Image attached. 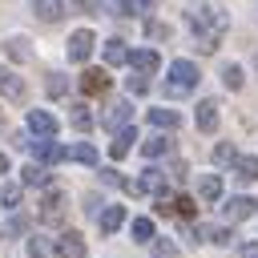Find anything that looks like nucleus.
I'll return each instance as SVG.
<instances>
[{
	"label": "nucleus",
	"instance_id": "23",
	"mask_svg": "<svg viewBox=\"0 0 258 258\" xmlns=\"http://www.w3.org/2000/svg\"><path fill=\"white\" fill-rule=\"evenodd\" d=\"M234 173L242 177V181H258V157L250 153V157H238L234 161Z\"/></svg>",
	"mask_w": 258,
	"mask_h": 258
},
{
	"label": "nucleus",
	"instance_id": "4",
	"mask_svg": "<svg viewBox=\"0 0 258 258\" xmlns=\"http://www.w3.org/2000/svg\"><path fill=\"white\" fill-rule=\"evenodd\" d=\"M129 189H133V194H157V198H161V194H169V189H165V169H153V165H149V169H145Z\"/></svg>",
	"mask_w": 258,
	"mask_h": 258
},
{
	"label": "nucleus",
	"instance_id": "22",
	"mask_svg": "<svg viewBox=\"0 0 258 258\" xmlns=\"http://www.w3.org/2000/svg\"><path fill=\"white\" fill-rule=\"evenodd\" d=\"M69 125H73L77 133H89V129H93V113H89L85 105H73V109H69Z\"/></svg>",
	"mask_w": 258,
	"mask_h": 258
},
{
	"label": "nucleus",
	"instance_id": "12",
	"mask_svg": "<svg viewBox=\"0 0 258 258\" xmlns=\"http://www.w3.org/2000/svg\"><path fill=\"white\" fill-rule=\"evenodd\" d=\"M129 101H117V105H109V113H105V125L113 129V133H121V129H129Z\"/></svg>",
	"mask_w": 258,
	"mask_h": 258
},
{
	"label": "nucleus",
	"instance_id": "27",
	"mask_svg": "<svg viewBox=\"0 0 258 258\" xmlns=\"http://www.w3.org/2000/svg\"><path fill=\"white\" fill-rule=\"evenodd\" d=\"M153 222L149 218H133V242H153Z\"/></svg>",
	"mask_w": 258,
	"mask_h": 258
},
{
	"label": "nucleus",
	"instance_id": "10",
	"mask_svg": "<svg viewBox=\"0 0 258 258\" xmlns=\"http://www.w3.org/2000/svg\"><path fill=\"white\" fill-rule=\"evenodd\" d=\"M28 149H32V153H36V161H44V165H56V161L64 157V145H56L52 137H48V141H40V137H36V141H28Z\"/></svg>",
	"mask_w": 258,
	"mask_h": 258
},
{
	"label": "nucleus",
	"instance_id": "20",
	"mask_svg": "<svg viewBox=\"0 0 258 258\" xmlns=\"http://www.w3.org/2000/svg\"><path fill=\"white\" fill-rule=\"evenodd\" d=\"M149 121H153L157 129H177V125H181V113H177V109H149Z\"/></svg>",
	"mask_w": 258,
	"mask_h": 258
},
{
	"label": "nucleus",
	"instance_id": "39",
	"mask_svg": "<svg viewBox=\"0 0 258 258\" xmlns=\"http://www.w3.org/2000/svg\"><path fill=\"white\" fill-rule=\"evenodd\" d=\"M0 173H8V153H0Z\"/></svg>",
	"mask_w": 258,
	"mask_h": 258
},
{
	"label": "nucleus",
	"instance_id": "15",
	"mask_svg": "<svg viewBox=\"0 0 258 258\" xmlns=\"http://www.w3.org/2000/svg\"><path fill=\"white\" fill-rule=\"evenodd\" d=\"M198 194H202V202H218L222 198V177L218 173H202L198 177Z\"/></svg>",
	"mask_w": 258,
	"mask_h": 258
},
{
	"label": "nucleus",
	"instance_id": "28",
	"mask_svg": "<svg viewBox=\"0 0 258 258\" xmlns=\"http://www.w3.org/2000/svg\"><path fill=\"white\" fill-rule=\"evenodd\" d=\"M153 258H181V250L173 246V238H153Z\"/></svg>",
	"mask_w": 258,
	"mask_h": 258
},
{
	"label": "nucleus",
	"instance_id": "5",
	"mask_svg": "<svg viewBox=\"0 0 258 258\" xmlns=\"http://www.w3.org/2000/svg\"><path fill=\"white\" fill-rule=\"evenodd\" d=\"M52 254L56 258H85V238L77 230H64L56 242H52Z\"/></svg>",
	"mask_w": 258,
	"mask_h": 258
},
{
	"label": "nucleus",
	"instance_id": "26",
	"mask_svg": "<svg viewBox=\"0 0 258 258\" xmlns=\"http://www.w3.org/2000/svg\"><path fill=\"white\" fill-rule=\"evenodd\" d=\"M20 173H24V177H20L24 185H48V173H44V165H36V161H32V165H24Z\"/></svg>",
	"mask_w": 258,
	"mask_h": 258
},
{
	"label": "nucleus",
	"instance_id": "7",
	"mask_svg": "<svg viewBox=\"0 0 258 258\" xmlns=\"http://www.w3.org/2000/svg\"><path fill=\"white\" fill-rule=\"evenodd\" d=\"M254 214H258V198H250V194H238V198L226 202V218H230V222H246V218H254Z\"/></svg>",
	"mask_w": 258,
	"mask_h": 258
},
{
	"label": "nucleus",
	"instance_id": "3",
	"mask_svg": "<svg viewBox=\"0 0 258 258\" xmlns=\"http://www.w3.org/2000/svg\"><path fill=\"white\" fill-rule=\"evenodd\" d=\"M93 44H97V36H93L89 28H77V32L69 36V60H73V64H85L89 52H93Z\"/></svg>",
	"mask_w": 258,
	"mask_h": 258
},
{
	"label": "nucleus",
	"instance_id": "32",
	"mask_svg": "<svg viewBox=\"0 0 258 258\" xmlns=\"http://www.w3.org/2000/svg\"><path fill=\"white\" fill-rule=\"evenodd\" d=\"M44 89H48V97H64V89H69V81H64L60 73H48V81H44Z\"/></svg>",
	"mask_w": 258,
	"mask_h": 258
},
{
	"label": "nucleus",
	"instance_id": "21",
	"mask_svg": "<svg viewBox=\"0 0 258 258\" xmlns=\"http://www.w3.org/2000/svg\"><path fill=\"white\" fill-rule=\"evenodd\" d=\"M64 157H73V161H81V165H97V149H93L89 141L69 145V149H64Z\"/></svg>",
	"mask_w": 258,
	"mask_h": 258
},
{
	"label": "nucleus",
	"instance_id": "24",
	"mask_svg": "<svg viewBox=\"0 0 258 258\" xmlns=\"http://www.w3.org/2000/svg\"><path fill=\"white\" fill-rule=\"evenodd\" d=\"M169 149H173L169 137H149V141H141V153H145V157H161V153H169Z\"/></svg>",
	"mask_w": 258,
	"mask_h": 258
},
{
	"label": "nucleus",
	"instance_id": "31",
	"mask_svg": "<svg viewBox=\"0 0 258 258\" xmlns=\"http://www.w3.org/2000/svg\"><path fill=\"white\" fill-rule=\"evenodd\" d=\"M28 254H32V258H48V254H52V242H48V238H40V234H36V238H28Z\"/></svg>",
	"mask_w": 258,
	"mask_h": 258
},
{
	"label": "nucleus",
	"instance_id": "16",
	"mask_svg": "<svg viewBox=\"0 0 258 258\" xmlns=\"http://www.w3.org/2000/svg\"><path fill=\"white\" fill-rule=\"evenodd\" d=\"M97 222H101V234H113V230H121V222H125V206H105Z\"/></svg>",
	"mask_w": 258,
	"mask_h": 258
},
{
	"label": "nucleus",
	"instance_id": "1",
	"mask_svg": "<svg viewBox=\"0 0 258 258\" xmlns=\"http://www.w3.org/2000/svg\"><path fill=\"white\" fill-rule=\"evenodd\" d=\"M189 28H194V36H198V48H202V52H214L218 40H222L226 28H230V16H226L222 8H194V12H189Z\"/></svg>",
	"mask_w": 258,
	"mask_h": 258
},
{
	"label": "nucleus",
	"instance_id": "19",
	"mask_svg": "<svg viewBox=\"0 0 258 258\" xmlns=\"http://www.w3.org/2000/svg\"><path fill=\"white\" fill-rule=\"evenodd\" d=\"M125 60H129V48H125V40H121V36L105 40V64H125Z\"/></svg>",
	"mask_w": 258,
	"mask_h": 258
},
{
	"label": "nucleus",
	"instance_id": "38",
	"mask_svg": "<svg viewBox=\"0 0 258 258\" xmlns=\"http://www.w3.org/2000/svg\"><path fill=\"white\" fill-rule=\"evenodd\" d=\"M242 258H258V242H250V246H242Z\"/></svg>",
	"mask_w": 258,
	"mask_h": 258
},
{
	"label": "nucleus",
	"instance_id": "36",
	"mask_svg": "<svg viewBox=\"0 0 258 258\" xmlns=\"http://www.w3.org/2000/svg\"><path fill=\"white\" fill-rule=\"evenodd\" d=\"M125 89H129V93H145V89H149V81H145V77H137V73H133V77H129V81H125Z\"/></svg>",
	"mask_w": 258,
	"mask_h": 258
},
{
	"label": "nucleus",
	"instance_id": "37",
	"mask_svg": "<svg viewBox=\"0 0 258 258\" xmlns=\"http://www.w3.org/2000/svg\"><path fill=\"white\" fill-rule=\"evenodd\" d=\"M81 12H101V0H73Z\"/></svg>",
	"mask_w": 258,
	"mask_h": 258
},
{
	"label": "nucleus",
	"instance_id": "14",
	"mask_svg": "<svg viewBox=\"0 0 258 258\" xmlns=\"http://www.w3.org/2000/svg\"><path fill=\"white\" fill-rule=\"evenodd\" d=\"M133 141H137V129L129 125V129H121L117 137H113V145H109V153H113V161H121L129 149H133Z\"/></svg>",
	"mask_w": 258,
	"mask_h": 258
},
{
	"label": "nucleus",
	"instance_id": "18",
	"mask_svg": "<svg viewBox=\"0 0 258 258\" xmlns=\"http://www.w3.org/2000/svg\"><path fill=\"white\" fill-rule=\"evenodd\" d=\"M32 12H36L40 20H48V24H52V20H60V16H64V4H60V0H32Z\"/></svg>",
	"mask_w": 258,
	"mask_h": 258
},
{
	"label": "nucleus",
	"instance_id": "2",
	"mask_svg": "<svg viewBox=\"0 0 258 258\" xmlns=\"http://www.w3.org/2000/svg\"><path fill=\"white\" fill-rule=\"evenodd\" d=\"M198 81H202V73H198V64H194V60H173V64H169L165 93H169V97H185V93H194V89H198Z\"/></svg>",
	"mask_w": 258,
	"mask_h": 258
},
{
	"label": "nucleus",
	"instance_id": "29",
	"mask_svg": "<svg viewBox=\"0 0 258 258\" xmlns=\"http://www.w3.org/2000/svg\"><path fill=\"white\" fill-rule=\"evenodd\" d=\"M8 56H12V60H28V56H32L28 40H24V36H12V40H8Z\"/></svg>",
	"mask_w": 258,
	"mask_h": 258
},
{
	"label": "nucleus",
	"instance_id": "17",
	"mask_svg": "<svg viewBox=\"0 0 258 258\" xmlns=\"http://www.w3.org/2000/svg\"><path fill=\"white\" fill-rule=\"evenodd\" d=\"M0 93L12 97V101H20V97H24V81H20L12 69H0Z\"/></svg>",
	"mask_w": 258,
	"mask_h": 258
},
{
	"label": "nucleus",
	"instance_id": "6",
	"mask_svg": "<svg viewBox=\"0 0 258 258\" xmlns=\"http://www.w3.org/2000/svg\"><path fill=\"white\" fill-rule=\"evenodd\" d=\"M28 129H32L40 141H48V137H56V117H52L48 109H28Z\"/></svg>",
	"mask_w": 258,
	"mask_h": 258
},
{
	"label": "nucleus",
	"instance_id": "30",
	"mask_svg": "<svg viewBox=\"0 0 258 258\" xmlns=\"http://www.w3.org/2000/svg\"><path fill=\"white\" fill-rule=\"evenodd\" d=\"M214 161H218V165H234V161H238L234 145H230V141H218V145H214Z\"/></svg>",
	"mask_w": 258,
	"mask_h": 258
},
{
	"label": "nucleus",
	"instance_id": "8",
	"mask_svg": "<svg viewBox=\"0 0 258 258\" xmlns=\"http://www.w3.org/2000/svg\"><path fill=\"white\" fill-rule=\"evenodd\" d=\"M129 64L137 69V77H149V73L161 69V56H157L153 48H133V52H129Z\"/></svg>",
	"mask_w": 258,
	"mask_h": 258
},
{
	"label": "nucleus",
	"instance_id": "33",
	"mask_svg": "<svg viewBox=\"0 0 258 258\" xmlns=\"http://www.w3.org/2000/svg\"><path fill=\"white\" fill-rule=\"evenodd\" d=\"M222 81H226V89H242V69H238V64H226Z\"/></svg>",
	"mask_w": 258,
	"mask_h": 258
},
{
	"label": "nucleus",
	"instance_id": "35",
	"mask_svg": "<svg viewBox=\"0 0 258 258\" xmlns=\"http://www.w3.org/2000/svg\"><path fill=\"white\" fill-rule=\"evenodd\" d=\"M101 181H105V185H121V189H129V185H133V181H125L117 169H101Z\"/></svg>",
	"mask_w": 258,
	"mask_h": 258
},
{
	"label": "nucleus",
	"instance_id": "34",
	"mask_svg": "<svg viewBox=\"0 0 258 258\" xmlns=\"http://www.w3.org/2000/svg\"><path fill=\"white\" fill-rule=\"evenodd\" d=\"M0 202H4V206H8V210H12V206H16V202H20V185H16V181H8V185H4V189H0Z\"/></svg>",
	"mask_w": 258,
	"mask_h": 258
},
{
	"label": "nucleus",
	"instance_id": "11",
	"mask_svg": "<svg viewBox=\"0 0 258 258\" xmlns=\"http://www.w3.org/2000/svg\"><path fill=\"white\" fill-rule=\"evenodd\" d=\"M60 214H64V194L60 189H48L40 198V222H60Z\"/></svg>",
	"mask_w": 258,
	"mask_h": 258
},
{
	"label": "nucleus",
	"instance_id": "13",
	"mask_svg": "<svg viewBox=\"0 0 258 258\" xmlns=\"http://www.w3.org/2000/svg\"><path fill=\"white\" fill-rule=\"evenodd\" d=\"M194 121H198L202 133H214V129H218V105H214V101H202L198 113H194Z\"/></svg>",
	"mask_w": 258,
	"mask_h": 258
},
{
	"label": "nucleus",
	"instance_id": "9",
	"mask_svg": "<svg viewBox=\"0 0 258 258\" xmlns=\"http://www.w3.org/2000/svg\"><path fill=\"white\" fill-rule=\"evenodd\" d=\"M109 89V73L105 69H85L81 73V93L85 97H97V93H105Z\"/></svg>",
	"mask_w": 258,
	"mask_h": 258
},
{
	"label": "nucleus",
	"instance_id": "25",
	"mask_svg": "<svg viewBox=\"0 0 258 258\" xmlns=\"http://www.w3.org/2000/svg\"><path fill=\"white\" fill-rule=\"evenodd\" d=\"M198 234L206 242H214V246H230V230L226 226H198Z\"/></svg>",
	"mask_w": 258,
	"mask_h": 258
}]
</instances>
